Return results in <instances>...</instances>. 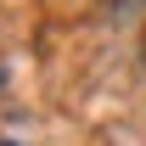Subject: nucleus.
<instances>
[{
	"mask_svg": "<svg viewBox=\"0 0 146 146\" xmlns=\"http://www.w3.org/2000/svg\"><path fill=\"white\" fill-rule=\"evenodd\" d=\"M0 146H17V141H0Z\"/></svg>",
	"mask_w": 146,
	"mask_h": 146,
	"instance_id": "obj_1",
	"label": "nucleus"
}]
</instances>
